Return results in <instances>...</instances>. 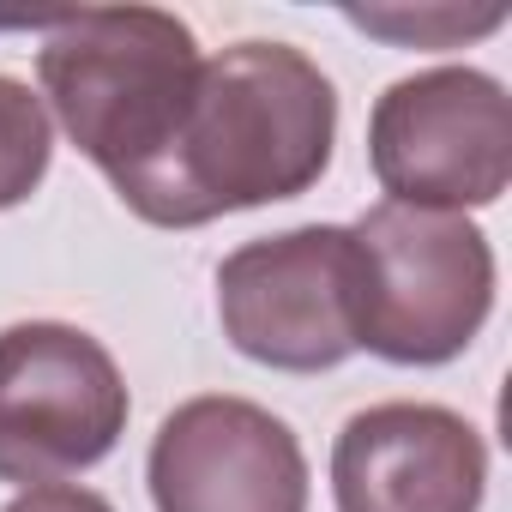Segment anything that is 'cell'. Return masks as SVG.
<instances>
[{
    "instance_id": "obj_10",
    "label": "cell",
    "mask_w": 512,
    "mask_h": 512,
    "mask_svg": "<svg viewBox=\"0 0 512 512\" xmlns=\"http://www.w3.org/2000/svg\"><path fill=\"white\" fill-rule=\"evenodd\" d=\"M350 25H362V31H374V37H386V43H434V49H446V43H458V37H488L506 13L494 7V13H476V19H464V13H344Z\"/></svg>"
},
{
    "instance_id": "obj_3",
    "label": "cell",
    "mask_w": 512,
    "mask_h": 512,
    "mask_svg": "<svg viewBox=\"0 0 512 512\" xmlns=\"http://www.w3.org/2000/svg\"><path fill=\"white\" fill-rule=\"evenodd\" d=\"M362 247V350L398 368H440L494 314V247L458 211L380 199L350 223Z\"/></svg>"
},
{
    "instance_id": "obj_11",
    "label": "cell",
    "mask_w": 512,
    "mask_h": 512,
    "mask_svg": "<svg viewBox=\"0 0 512 512\" xmlns=\"http://www.w3.org/2000/svg\"><path fill=\"white\" fill-rule=\"evenodd\" d=\"M7 512H115L97 488H79V482H49V488H25Z\"/></svg>"
},
{
    "instance_id": "obj_8",
    "label": "cell",
    "mask_w": 512,
    "mask_h": 512,
    "mask_svg": "<svg viewBox=\"0 0 512 512\" xmlns=\"http://www.w3.org/2000/svg\"><path fill=\"white\" fill-rule=\"evenodd\" d=\"M488 446L446 404H368L332 446L338 512H476Z\"/></svg>"
},
{
    "instance_id": "obj_6",
    "label": "cell",
    "mask_w": 512,
    "mask_h": 512,
    "mask_svg": "<svg viewBox=\"0 0 512 512\" xmlns=\"http://www.w3.org/2000/svg\"><path fill=\"white\" fill-rule=\"evenodd\" d=\"M368 163L392 205L482 211L512 181V103L482 67H428L380 91Z\"/></svg>"
},
{
    "instance_id": "obj_9",
    "label": "cell",
    "mask_w": 512,
    "mask_h": 512,
    "mask_svg": "<svg viewBox=\"0 0 512 512\" xmlns=\"http://www.w3.org/2000/svg\"><path fill=\"white\" fill-rule=\"evenodd\" d=\"M49 163H55V121L43 97L25 79L0 73V211L25 205L43 187Z\"/></svg>"
},
{
    "instance_id": "obj_5",
    "label": "cell",
    "mask_w": 512,
    "mask_h": 512,
    "mask_svg": "<svg viewBox=\"0 0 512 512\" xmlns=\"http://www.w3.org/2000/svg\"><path fill=\"white\" fill-rule=\"evenodd\" d=\"M127 380L115 356L67 320L0 332V482L49 488L103 464L127 434Z\"/></svg>"
},
{
    "instance_id": "obj_7",
    "label": "cell",
    "mask_w": 512,
    "mask_h": 512,
    "mask_svg": "<svg viewBox=\"0 0 512 512\" xmlns=\"http://www.w3.org/2000/svg\"><path fill=\"white\" fill-rule=\"evenodd\" d=\"M157 512H308V452L284 416L205 392L175 404L145 458Z\"/></svg>"
},
{
    "instance_id": "obj_2",
    "label": "cell",
    "mask_w": 512,
    "mask_h": 512,
    "mask_svg": "<svg viewBox=\"0 0 512 512\" xmlns=\"http://www.w3.org/2000/svg\"><path fill=\"white\" fill-rule=\"evenodd\" d=\"M199 37L163 7H97L55 19L37 49L43 109L67 127V139L109 175L121 205L139 217L169 169L181 139L193 85H199Z\"/></svg>"
},
{
    "instance_id": "obj_4",
    "label": "cell",
    "mask_w": 512,
    "mask_h": 512,
    "mask_svg": "<svg viewBox=\"0 0 512 512\" xmlns=\"http://www.w3.org/2000/svg\"><path fill=\"white\" fill-rule=\"evenodd\" d=\"M217 320L260 368H344L362 350V247L350 223H302L241 241L217 266Z\"/></svg>"
},
{
    "instance_id": "obj_1",
    "label": "cell",
    "mask_w": 512,
    "mask_h": 512,
    "mask_svg": "<svg viewBox=\"0 0 512 512\" xmlns=\"http://www.w3.org/2000/svg\"><path fill=\"white\" fill-rule=\"evenodd\" d=\"M338 91L290 43H229L199 67L169 169L139 211L157 229H199L229 211L308 193L332 169Z\"/></svg>"
}]
</instances>
